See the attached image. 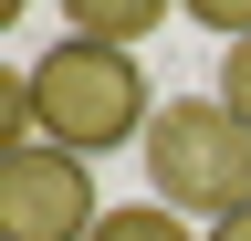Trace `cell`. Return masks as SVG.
<instances>
[{
  "label": "cell",
  "instance_id": "cell-1",
  "mask_svg": "<svg viewBox=\"0 0 251 241\" xmlns=\"http://www.w3.org/2000/svg\"><path fill=\"white\" fill-rule=\"evenodd\" d=\"M157 84L147 63L126 42H84V32H63L42 63H31V115H42V136L52 147H74V158H105V147H147L157 126Z\"/></svg>",
  "mask_w": 251,
  "mask_h": 241
},
{
  "label": "cell",
  "instance_id": "cell-2",
  "mask_svg": "<svg viewBox=\"0 0 251 241\" xmlns=\"http://www.w3.org/2000/svg\"><path fill=\"white\" fill-rule=\"evenodd\" d=\"M147 199H168L178 220H230L251 210V126L220 95H188L147 126Z\"/></svg>",
  "mask_w": 251,
  "mask_h": 241
},
{
  "label": "cell",
  "instance_id": "cell-3",
  "mask_svg": "<svg viewBox=\"0 0 251 241\" xmlns=\"http://www.w3.org/2000/svg\"><path fill=\"white\" fill-rule=\"evenodd\" d=\"M105 199H94V158L31 136L0 158V241H94Z\"/></svg>",
  "mask_w": 251,
  "mask_h": 241
},
{
  "label": "cell",
  "instance_id": "cell-4",
  "mask_svg": "<svg viewBox=\"0 0 251 241\" xmlns=\"http://www.w3.org/2000/svg\"><path fill=\"white\" fill-rule=\"evenodd\" d=\"M168 11L178 0H63V21H74L84 42H126V53H136L147 32H168Z\"/></svg>",
  "mask_w": 251,
  "mask_h": 241
},
{
  "label": "cell",
  "instance_id": "cell-5",
  "mask_svg": "<svg viewBox=\"0 0 251 241\" xmlns=\"http://www.w3.org/2000/svg\"><path fill=\"white\" fill-rule=\"evenodd\" d=\"M94 241H199V231H188L168 199H126V210H105V220H94Z\"/></svg>",
  "mask_w": 251,
  "mask_h": 241
},
{
  "label": "cell",
  "instance_id": "cell-6",
  "mask_svg": "<svg viewBox=\"0 0 251 241\" xmlns=\"http://www.w3.org/2000/svg\"><path fill=\"white\" fill-rule=\"evenodd\" d=\"M220 105L251 126V42H220Z\"/></svg>",
  "mask_w": 251,
  "mask_h": 241
},
{
  "label": "cell",
  "instance_id": "cell-7",
  "mask_svg": "<svg viewBox=\"0 0 251 241\" xmlns=\"http://www.w3.org/2000/svg\"><path fill=\"white\" fill-rule=\"evenodd\" d=\"M188 21H209L220 42H251V0H178Z\"/></svg>",
  "mask_w": 251,
  "mask_h": 241
},
{
  "label": "cell",
  "instance_id": "cell-8",
  "mask_svg": "<svg viewBox=\"0 0 251 241\" xmlns=\"http://www.w3.org/2000/svg\"><path fill=\"white\" fill-rule=\"evenodd\" d=\"M199 241H251V210H230V220H209Z\"/></svg>",
  "mask_w": 251,
  "mask_h": 241
},
{
  "label": "cell",
  "instance_id": "cell-9",
  "mask_svg": "<svg viewBox=\"0 0 251 241\" xmlns=\"http://www.w3.org/2000/svg\"><path fill=\"white\" fill-rule=\"evenodd\" d=\"M11 11H21V0H11Z\"/></svg>",
  "mask_w": 251,
  "mask_h": 241
}]
</instances>
